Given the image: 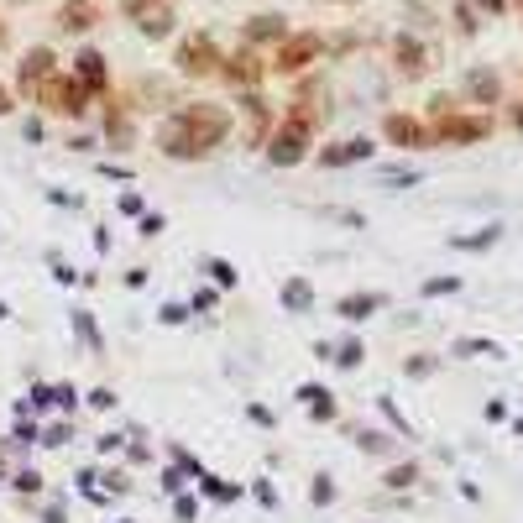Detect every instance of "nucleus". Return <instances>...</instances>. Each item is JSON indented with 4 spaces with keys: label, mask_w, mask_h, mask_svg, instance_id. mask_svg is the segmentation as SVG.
<instances>
[{
    "label": "nucleus",
    "mask_w": 523,
    "mask_h": 523,
    "mask_svg": "<svg viewBox=\"0 0 523 523\" xmlns=\"http://www.w3.org/2000/svg\"><path fill=\"white\" fill-rule=\"evenodd\" d=\"M508 126L523 136V100H513V105H508Z\"/></svg>",
    "instance_id": "nucleus-24"
},
{
    "label": "nucleus",
    "mask_w": 523,
    "mask_h": 523,
    "mask_svg": "<svg viewBox=\"0 0 523 523\" xmlns=\"http://www.w3.org/2000/svg\"><path fill=\"white\" fill-rule=\"evenodd\" d=\"M377 304H382V299H372V293H367V299H346L340 309H346V320H367V314H372Z\"/></svg>",
    "instance_id": "nucleus-21"
},
{
    "label": "nucleus",
    "mask_w": 523,
    "mask_h": 523,
    "mask_svg": "<svg viewBox=\"0 0 523 523\" xmlns=\"http://www.w3.org/2000/svg\"><path fill=\"white\" fill-rule=\"evenodd\" d=\"M382 136H388L393 147H403V152H424V147H435V131H429V121L408 116V110H388V116H382Z\"/></svg>",
    "instance_id": "nucleus-8"
},
{
    "label": "nucleus",
    "mask_w": 523,
    "mask_h": 523,
    "mask_svg": "<svg viewBox=\"0 0 523 523\" xmlns=\"http://www.w3.org/2000/svg\"><path fill=\"white\" fill-rule=\"evenodd\" d=\"M456 27H461L466 37H476V27H482V21H476V6H471V0H456Z\"/></svg>",
    "instance_id": "nucleus-20"
},
{
    "label": "nucleus",
    "mask_w": 523,
    "mask_h": 523,
    "mask_svg": "<svg viewBox=\"0 0 523 523\" xmlns=\"http://www.w3.org/2000/svg\"><path fill=\"white\" fill-rule=\"evenodd\" d=\"M37 105L48 110V116H63V121H79L89 110V89L74 79V74H53L48 84L37 89Z\"/></svg>",
    "instance_id": "nucleus-4"
},
{
    "label": "nucleus",
    "mask_w": 523,
    "mask_h": 523,
    "mask_svg": "<svg viewBox=\"0 0 523 523\" xmlns=\"http://www.w3.org/2000/svg\"><path fill=\"white\" fill-rule=\"evenodd\" d=\"M471 6H476V11H487V16H503L513 0H471Z\"/></svg>",
    "instance_id": "nucleus-23"
},
{
    "label": "nucleus",
    "mask_w": 523,
    "mask_h": 523,
    "mask_svg": "<svg viewBox=\"0 0 523 523\" xmlns=\"http://www.w3.org/2000/svg\"><path fill=\"white\" fill-rule=\"evenodd\" d=\"M461 288V278H435V283H429V293H456Z\"/></svg>",
    "instance_id": "nucleus-25"
},
{
    "label": "nucleus",
    "mask_w": 523,
    "mask_h": 523,
    "mask_svg": "<svg viewBox=\"0 0 523 523\" xmlns=\"http://www.w3.org/2000/svg\"><path fill=\"white\" fill-rule=\"evenodd\" d=\"M225 136H231V110L199 100V105H184L168 116V126L157 131V152L173 157V163H199L215 147H225Z\"/></svg>",
    "instance_id": "nucleus-1"
},
{
    "label": "nucleus",
    "mask_w": 523,
    "mask_h": 523,
    "mask_svg": "<svg viewBox=\"0 0 523 523\" xmlns=\"http://www.w3.org/2000/svg\"><path fill=\"white\" fill-rule=\"evenodd\" d=\"M283 37H288V27H283L278 11H262V16L246 21V48H262V42H272V48H278Z\"/></svg>",
    "instance_id": "nucleus-15"
},
{
    "label": "nucleus",
    "mask_w": 523,
    "mask_h": 523,
    "mask_svg": "<svg viewBox=\"0 0 523 523\" xmlns=\"http://www.w3.org/2000/svg\"><path fill=\"white\" fill-rule=\"evenodd\" d=\"M53 63H58L53 48H32V53H21V68H16V89H21V95H32V100H37V89L58 74Z\"/></svg>",
    "instance_id": "nucleus-10"
},
{
    "label": "nucleus",
    "mask_w": 523,
    "mask_h": 523,
    "mask_svg": "<svg viewBox=\"0 0 523 523\" xmlns=\"http://www.w3.org/2000/svg\"><path fill=\"white\" fill-rule=\"evenodd\" d=\"M121 16L131 21L142 37H168L173 32V0H121Z\"/></svg>",
    "instance_id": "nucleus-7"
},
{
    "label": "nucleus",
    "mask_w": 523,
    "mask_h": 523,
    "mask_svg": "<svg viewBox=\"0 0 523 523\" xmlns=\"http://www.w3.org/2000/svg\"><path fill=\"white\" fill-rule=\"evenodd\" d=\"M497 236H503V225H482V231H476V236H461L456 246H466V252H482V246H492Z\"/></svg>",
    "instance_id": "nucleus-19"
},
{
    "label": "nucleus",
    "mask_w": 523,
    "mask_h": 523,
    "mask_svg": "<svg viewBox=\"0 0 523 523\" xmlns=\"http://www.w3.org/2000/svg\"><path fill=\"white\" fill-rule=\"evenodd\" d=\"M220 79H225V84H236L241 95H246V89H262V79H267V63L257 58V48H246V42H241L236 53H225V63H220Z\"/></svg>",
    "instance_id": "nucleus-9"
},
{
    "label": "nucleus",
    "mask_w": 523,
    "mask_h": 523,
    "mask_svg": "<svg viewBox=\"0 0 523 523\" xmlns=\"http://www.w3.org/2000/svg\"><path fill=\"white\" fill-rule=\"evenodd\" d=\"M429 131H435V147H476L492 136V116L487 110H456V116L435 121Z\"/></svg>",
    "instance_id": "nucleus-5"
},
{
    "label": "nucleus",
    "mask_w": 523,
    "mask_h": 523,
    "mask_svg": "<svg viewBox=\"0 0 523 523\" xmlns=\"http://www.w3.org/2000/svg\"><path fill=\"white\" fill-rule=\"evenodd\" d=\"M419 482V466H398V471H388V487H414Z\"/></svg>",
    "instance_id": "nucleus-22"
},
{
    "label": "nucleus",
    "mask_w": 523,
    "mask_h": 523,
    "mask_svg": "<svg viewBox=\"0 0 523 523\" xmlns=\"http://www.w3.org/2000/svg\"><path fill=\"white\" fill-rule=\"evenodd\" d=\"M0 48H11V32H6V21H0Z\"/></svg>",
    "instance_id": "nucleus-27"
},
{
    "label": "nucleus",
    "mask_w": 523,
    "mask_h": 523,
    "mask_svg": "<svg viewBox=\"0 0 523 523\" xmlns=\"http://www.w3.org/2000/svg\"><path fill=\"white\" fill-rule=\"evenodd\" d=\"M241 110H246V142H252V147H267V142H272V126H278L272 105L257 95V89H246V95H241Z\"/></svg>",
    "instance_id": "nucleus-11"
},
{
    "label": "nucleus",
    "mask_w": 523,
    "mask_h": 523,
    "mask_svg": "<svg viewBox=\"0 0 523 523\" xmlns=\"http://www.w3.org/2000/svg\"><path fill=\"white\" fill-rule=\"evenodd\" d=\"M361 157H372V142H367V136H351V142H340L335 152H325V163L346 168V163H361Z\"/></svg>",
    "instance_id": "nucleus-17"
},
{
    "label": "nucleus",
    "mask_w": 523,
    "mask_h": 523,
    "mask_svg": "<svg viewBox=\"0 0 523 523\" xmlns=\"http://www.w3.org/2000/svg\"><path fill=\"white\" fill-rule=\"evenodd\" d=\"M11 110H16V100H11V89L0 84V116H11Z\"/></svg>",
    "instance_id": "nucleus-26"
},
{
    "label": "nucleus",
    "mask_w": 523,
    "mask_h": 523,
    "mask_svg": "<svg viewBox=\"0 0 523 523\" xmlns=\"http://www.w3.org/2000/svg\"><path fill=\"white\" fill-rule=\"evenodd\" d=\"M74 79L89 89V95H105V84H110V74H105V58L89 48V53H79L74 58Z\"/></svg>",
    "instance_id": "nucleus-16"
},
{
    "label": "nucleus",
    "mask_w": 523,
    "mask_h": 523,
    "mask_svg": "<svg viewBox=\"0 0 523 523\" xmlns=\"http://www.w3.org/2000/svg\"><path fill=\"white\" fill-rule=\"evenodd\" d=\"M393 63H398V74H403V79H424L429 68H435V53H429L419 37H408V32H403V37H393Z\"/></svg>",
    "instance_id": "nucleus-12"
},
{
    "label": "nucleus",
    "mask_w": 523,
    "mask_h": 523,
    "mask_svg": "<svg viewBox=\"0 0 523 523\" xmlns=\"http://www.w3.org/2000/svg\"><path fill=\"white\" fill-rule=\"evenodd\" d=\"M314 131H320V116H314L309 105H293L278 116V126H272V142L262 147L272 168H299L309 147H314Z\"/></svg>",
    "instance_id": "nucleus-2"
},
{
    "label": "nucleus",
    "mask_w": 523,
    "mask_h": 523,
    "mask_svg": "<svg viewBox=\"0 0 523 523\" xmlns=\"http://www.w3.org/2000/svg\"><path fill=\"white\" fill-rule=\"evenodd\" d=\"M173 63H178V74L184 79H220V63H225V53L215 48V37H184L178 42V53H173Z\"/></svg>",
    "instance_id": "nucleus-6"
},
{
    "label": "nucleus",
    "mask_w": 523,
    "mask_h": 523,
    "mask_svg": "<svg viewBox=\"0 0 523 523\" xmlns=\"http://www.w3.org/2000/svg\"><path fill=\"white\" fill-rule=\"evenodd\" d=\"M461 95L471 105H503V79H497V68H466Z\"/></svg>",
    "instance_id": "nucleus-13"
},
{
    "label": "nucleus",
    "mask_w": 523,
    "mask_h": 523,
    "mask_svg": "<svg viewBox=\"0 0 523 523\" xmlns=\"http://www.w3.org/2000/svg\"><path fill=\"white\" fill-rule=\"evenodd\" d=\"M330 6H356V0H330Z\"/></svg>",
    "instance_id": "nucleus-28"
},
{
    "label": "nucleus",
    "mask_w": 523,
    "mask_h": 523,
    "mask_svg": "<svg viewBox=\"0 0 523 523\" xmlns=\"http://www.w3.org/2000/svg\"><path fill=\"white\" fill-rule=\"evenodd\" d=\"M320 53H325V37L320 32H288L278 48H272L267 74L272 79H299V74H309V68L320 63Z\"/></svg>",
    "instance_id": "nucleus-3"
},
{
    "label": "nucleus",
    "mask_w": 523,
    "mask_h": 523,
    "mask_svg": "<svg viewBox=\"0 0 523 523\" xmlns=\"http://www.w3.org/2000/svg\"><path fill=\"white\" fill-rule=\"evenodd\" d=\"M95 21H100L95 0H63L58 6V32H89Z\"/></svg>",
    "instance_id": "nucleus-14"
},
{
    "label": "nucleus",
    "mask_w": 523,
    "mask_h": 523,
    "mask_svg": "<svg viewBox=\"0 0 523 523\" xmlns=\"http://www.w3.org/2000/svg\"><path fill=\"white\" fill-rule=\"evenodd\" d=\"M110 142H116V147H131V142H136L131 116H126V110H116V105H110Z\"/></svg>",
    "instance_id": "nucleus-18"
},
{
    "label": "nucleus",
    "mask_w": 523,
    "mask_h": 523,
    "mask_svg": "<svg viewBox=\"0 0 523 523\" xmlns=\"http://www.w3.org/2000/svg\"><path fill=\"white\" fill-rule=\"evenodd\" d=\"M513 6H518V11H523V0H513Z\"/></svg>",
    "instance_id": "nucleus-29"
}]
</instances>
